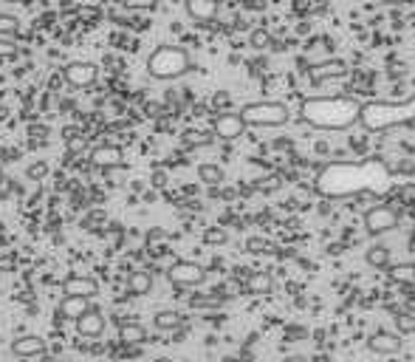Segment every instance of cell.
Instances as JSON below:
<instances>
[{
	"instance_id": "cell-7",
	"label": "cell",
	"mask_w": 415,
	"mask_h": 362,
	"mask_svg": "<svg viewBox=\"0 0 415 362\" xmlns=\"http://www.w3.org/2000/svg\"><path fill=\"white\" fill-rule=\"evenodd\" d=\"M167 277L178 289H192V286H200L206 280V269L200 263H195V261H175L167 269Z\"/></svg>"
},
{
	"instance_id": "cell-30",
	"label": "cell",
	"mask_w": 415,
	"mask_h": 362,
	"mask_svg": "<svg viewBox=\"0 0 415 362\" xmlns=\"http://www.w3.org/2000/svg\"><path fill=\"white\" fill-rule=\"evenodd\" d=\"M224 300L221 297H189V306L192 308H218Z\"/></svg>"
},
{
	"instance_id": "cell-34",
	"label": "cell",
	"mask_w": 415,
	"mask_h": 362,
	"mask_svg": "<svg viewBox=\"0 0 415 362\" xmlns=\"http://www.w3.org/2000/svg\"><path fill=\"white\" fill-rule=\"evenodd\" d=\"M88 147V139L85 136H74L71 142H68V153H82Z\"/></svg>"
},
{
	"instance_id": "cell-12",
	"label": "cell",
	"mask_w": 415,
	"mask_h": 362,
	"mask_svg": "<svg viewBox=\"0 0 415 362\" xmlns=\"http://www.w3.org/2000/svg\"><path fill=\"white\" fill-rule=\"evenodd\" d=\"M184 12L195 23H212L218 15V0H184Z\"/></svg>"
},
{
	"instance_id": "cell-19",
	"label": "cell",
	"mask_w": 415,
	"mask_h": 362,
	"mask_svg": "<svg viewBox=\"0 0 415 362\" xmlns=\"http://www.w3.org/2000/svg\"><path fill=\"white\" fill-rule=\"evenodd\" d=\"M119 339L127 342V345H136V342H144V339H147V331H144V325L136 323V320H122V323H119Z\"/></svg>"
},
{
	"instance_id": "cell-15",
	"label": "cell",
	"mask_w": 415,
	"mask_h": 362,
	"mask_svg": "<svg viewBox=\"0 0 415 362\" xmlns=\"http://www.w3.org/2000/svg\"><path fill=\"white\" fill-rule=\"evenodd\" d=\"M12 354L15 356H40V354H46V339L37 334H23V337L12 339Z\"/></svg>"
},
{
	"instance_id": "cell-10",
	"label": "cell",
	"mask_w": 415,
	"mask_h": 362,
	"mask_svg": "<svg viewBox=\"0 0 415 362\" xmlns=\"http://www.w3.org/2000/svg\"><path fill=\"white\" fill-rule=\"evenodd\" d=\"M74 323H77V334H79V337H88V339L102 337V334H105V328H108L105 314H102L96 306H91V308H88L82 317H77Z\"/></svg>"
},
{
	"instance_id": "cell-5",
	"label": "cell",
	"mask_w": 415,
	"mask_h": 362,
	"mask_svg": "<svg viewBox=\"0 0 415 362\" xmlns=\"http://www.w3.org/2000/svg\"><path fill=\"white\" fill-rule=\"evenodd\" d=\"M241 119L246 127H283L291 119V111L286 102H274V99H260V102H249L241 111Z\"/></svg>"
},
{
	"instance_id": "cell-20",
	"label": "cell",
	"mask_w": 415,
	"mask_h": 362,
	"mask_svg": "<svg viewBox=\"0 0 415 362\" xmlns=\"http://www.w3.org/2000/svg\"><path fill=\"white\" fill-rule=\"evenodd\" d=\"M387 277L398 286H415V263H392L387 266Z\"/></svg>"
},
{
	"instance_id": "cell-24",
	"label": "cell",
	"mask_w": 415,
	"mask_h": 362,
	"mask_svg": "<svg viewBox=\"0 0 415 362\" xmlns=\"http://www.w3.org/2000/svg\"><path fill=\"white\" fill-rule=\"evenodd\" d=\"M20 35V20L9 12H0V37H18Z\"/></svg>"
},
{
	"instance_id": "cell-17",
	"label": "cell",
	"mask_w": 415,
	"mask_h": 362,
	"mask_svg": "<svg viewBox=\"0 0 415 362\" xmlns=\"http://www.w3.org/2000/svg\"><path fill=\"white\" fill-rule=\"evenodd\" d=\"M153 292V275L144 269H136L127 275V294L130 297H147Z\"/></svg>"
},
{
	"instance_id": "cell-3",
	"label": "cell",
	"mask_w": 415,
	"mask_h": 362,
	"mask_svg": "<svg viewBox=\"0 0 415 362\" xmlns=\"http://www.w3.org/2000/svg\"><path fill=\"white\" fill-rule=\"evenodd\" d=\"M415 122V96L404 102H362L359 111V125L364 130H392L398 125H412Z\"/></svg>"
},
{
	"instance_id": "cell-8",
	"label": "cell",
	"mask_w": 415,
	"mask_h": 362,
	"mask_svg": "<svg viewBox=\"0 0 415 362\" xmlns=\"http://www.w3.org/2000/svg\"><path fill=\"white\" fill-rule=\"evenodd\" d=\"M63 80L74 88H88L96 82V65L94 63H85V60H71L65 68H63Z\"/></svg>"
},
{
	"instance_id": "cell-29",
	"label": "cell",
	"mask_w": 415,
	"mask_h": 362,
	"mask_svg": "<svg viewBox=\"0 0 415 362\" xmlns=\"http://www.w3.org/2000/svg\"><path fill=\"white\" fill-rule=\"evenodd\" d=\"M249 43H252V49L263 51V49H269V46H272V35H269L266 29H255V32L249 35Z\"/></svg>"
},
{
	"instance_id": "cell-4",
	"label": "cell",
	"mask_w": 415,
	"mask_h": 362,
	"mask_svg": "<svg viewBox=\"0 0 415 362\" xmlns=\"http://www.w3.org/2000/svg\"><path fill=\"white\" fill-rule=\"evenodd\" d=\"M144 68H147V74L153 80L172 82V80L184 77L192 68V60H189L186 49H181V46H158V49L150 51Z\"/></svg>"
},
{
	"instance_id": "cell-6",
	"label": "cell",
	"mask_w": 415,
	"mask_h": 362,
	"mask_svg": "<svg viewBox=\"0 0 415 362\" xmlns=\"http://www.w3.org/2000/svg\"><path fill=\"white\" fill-rule=\"evenodd\" d=\"M364 230L370 235H384L392 227H398V210L390 204H373L370 210H364Z\"/></svg>"
},
{
	"instance_id": "cell-39",
	"label": "cell",
	"mask_w": 415,
	"mask_h": 362,
	"mask_svg": "<svg viewBox=\"0 0 415 362\" xmlns=\"http://www.w3.org/2000/svg\"><path fill=\"white\" fill-rule=\"evenodd\" d=\"M153 362H175V359H170V356H158V359H153Z\"/></svg>"
},
{
	"instance_id": "cell-28",
	"label": "cell",
	"mask_w": 415,
	"mask_h": 362,
	"mask_svg": "<svg viewBox=\"0 0 415 362\" xmlns=\"http://www.w3.org/2000/svg\"><path fill=\"white\" fill-rule=\"evenodd\" d=\"M212 139H215V136H210V133L189 130V133L184 136V144H186V147H203V144H212Z\"/></svg>"
},
{
	"instance_id": "cell-23",
	"label": "cell",
	"mask_w": 415,
	"mask_h": 362,
	"mask_svg": "<svg viewBox=\"0 0 415 362\" xmlns=\"http://www.w3.org/2000/svg\"><path fill=\"white\" fill-rule=\"evenodd\" d=\"M181 323H184V317H181L178 311H172V308L155 311V317H153V325H155L158 331H175V328H181Z\"/></svg>"
},
{
	"instance_id": "cell-11",
	"label": "cell",
	"mask_w": 415,
	"mask_h": 362,
	"mask_svg": "<svg viewBox=\"0 0 415 362\" xmlns=\"http://www.w3.org/2000/svg\"><path fill=\"white\" fill-rule=\"evenodd\" d=\"M91 164L99 170H113L124 164V150L119 144H96L91 150Z\"/></svg>"
},
{
	"instance_id": "cell-33",
	"label": "cell",
	"mask_w": 415,
	"mask_h": 362,
	"mask_svg": "<svg viewBox=\"0 0 415 362\" xmlns=\"http://www.w3.org/2000/svg\"><path fill=\"white\" fill-rule=\"evenodd\" d=\"M124 9H144V12H153L155 9V0H122Z\"/></svg>"
},
{
	"instance_id": "cell-13",
	"label": "cell",
	"mask_w": 415,
	"mask_h": 362,
	"mask_svg": "<svg viewBox=\"0 0 415 362\" xmlns=\"http://www.w3.org/2000/svg\"><path fill=\"white\" fill-rule=\"evenodd\" d=\"M99 292V283L88 275H71L63 280V294H74V297H94Z\"/></svg>"
},
{
	"instance_id": "cell-1",
	"label": "cell",
	"mask_w": 415,
	"mask_h": 362,
	"mask_svg": "<svg viewBox=\"0 0 415 362\" xmlns=\"http://www.w3.org/2000/svg\"><path fill=\"white\" fill-rule=\"evenodd\" d=\"M392 187V173L381 158L367 161H333L319 170L317 193L325 199L381 196Z\"/></svg>"
},
{
	"instance_id": "cell-25",
	"label": "cell",
	"mask_w": 415,
	"mask_h": 362,
	"mask_svg": "<svg viewBox=\"0 0 415 362\" xmlns=\"http://www.w3.org/2000/svg\"><path fill=\"white\" fill-rule=\"evenodd\" d=\"M392 323H395L398 334H415V311H395Z\"/></svg>"
},
{
	"instance_id": "cell-9",
	"label": "cell",
	"mask_w": 415,
	"mask_h": 362,
	"mask_svg": "<svg viewBox=\"0 0 415 362\" xmlns=\"http://www.w3.org/2000/svg\"><path fill=\"white\" fill-rule=\"evenodd\" d=\"M243 130H246V125H243L241 113H232V111L218 113L215 122H212V133H215L218 139H224V142H235V139H241Z\"/></svg>"
},
{
	"instance_id": "cell-27",
	"label": "cell",
	"mask_w": 415,
	"mask_h": 362,
	"mask_svg": "<svg viewBox=\"0 0 415 362\" xmlns=\"http://www.w3.org/2000/svg\"><path fill=\"white\" fill-rule=\"evenodd\" d=\"M319 68H322V71H314V82H317V85L322 82L325 74H331V77H345V74H347V65H345V63H331V65H319Z\"/></svg>"
},
{
	"instance_id": "cell-31",
	"label": "cell",
	"mask_w": 415,
	"mask_h": 362,
	"mask_svg": "<svg viewBox=\"0 0 415 362\" xmlns=\"http://www.w3.org/2000/svg\"><path fill=\"white\" fill-rule=\"evenodd\" d=\"M26 175H29L32 181L49 175V161H34V164H29V167H26Z\"/></svg>"
},
{
	"instance_id": "cell-37",
	"label": "cell",
	"mask_w": 415,
	"mask_h": 362,
	"mask_svg": "<svg viewBox=\"0 0 415 362\" xmlns=\"http://www.w3.org/2000/svg\"><path fill=\"white\" fill-rule=\"evenodd\" d=\"M404 185L415 187V167H412V170H407V175H404Z\"/></svg>"
},
{
	"instance_id": "cell-32",
	"label": "cell",
	"mask_w": 415,
	"mask_h": 362,
	"mask_svg": "<svg viewBox=\"0 0 415 362\" xmlns=\"http://www.w3.org/2000/svg\"><path fill=\"white\" fill-rule=\"evenodd\" d=\"M18 57V46L9 37H0V60H15Z\"/></svg>"
},
{
	"instance_id": "cell-14",
	"label": "cell",
	"mask_w": 415,
	"mask_h": 362,
	"mask_svg": "<svg viewBox=\"0 0 415 362\" xmlns=\"http://www.w3.org/2000/svg\"><path fill=\"white\" fill-rule=\"evenodd\" d=\"M367 348H370L373 354L390 356V354H398V351H401V339H398V334H392V331H376V334H370Z\"/></svg>"
},
{
	"instance_id": "cell-18",
	"label": "cell",
	"mask_w": 415,
	"mask_h": 362,
	"mask_svg": "<svg viewBox=\"0 0 415 362\" xmlns=\"http://www.w3.org/2000/svg\"><path fill=\"white\" fill-rule=\"evenodd\" d=\"M272 289H274V277H272V272H252V275L246 277V292L255 294V297L272 294Z\"/></svg>"
},
{
	"instance_id": "cell-26",
	"label": "cell",
	"mask_w": 415,
	"mask_h": 362,
	"mask_svg": "<svg viewBox=\"0 0 415 362\" xmlns=\"http://www.w3.org/2000/svg\"><path fill=\"white\" fill-rule=\"evenodd\" d=\"M229 241V232L224 227H206L203 230V244H210V246H224Z\"/></svg>"
},
{
	"instance_id": "cell-21",
	"label": "cell",
	"mask_w": 415,
	"mask_h": 362,
	"mask_svg": "<svg viewBox=\"0 0 415 362\" xmlns=\"http://www.w3.org/2000/svg\"><path fill=\"white\" fill-rule=\"evenodd\" d=\"M198 178L203 181L206 187H221L226 181V173L218 164H198Z\"/></svg>"
},
{
	"instance_id": "cell-2",
	"label": "cell",
	"mask_w": 415,
	"mask_h": 362,
	"mask_svg": "<svg viewBox=\"0 0 415 362\" xmlns=\"http://www.w3.org/2000/svg\"><path fill=\"white\" fill-rule=\"evenodd\" d=\"M362 102L353 96H314L302 102V119L319 130H345L359 122Z\"/></svg>"
},
{
	"instance_id": "cell-36",
	"label": "cell",
	"mask_w": 415,
	"mask_h": 362,
	"mask_svg": "<svg viewBox=\"0 0 415 362\" xmlns=\"http://www.w3.org/2000/svg\"><path fill=\"white\" fill-rule=\"evenodd\" d=\"M215 105H218V108L229 105V94H224V91H221V94H215Z\"/></svg>"
},
{
	"instance_id": "cell-22",
	"label": "cell",
	"mask_w": 415,
	"mask_h": 362,
	"mask_svg": "<svg viewBox=\"0 0 415 362\" xmlns=\"http://www.w3.org/2000/svg\"><path fill=\"white\" fill-rule=\"evenodd\" d=\"M364 261H367V266H373V269H387V266H390V249H387L384 244H373V246H367Z\"/></svg>"
},
{
	"instance_id": "cell-35",
	"label": "cell",
	"mask_w": 415,
	"mask_h": 362,
	"mask_svg": "<svg viewBox=\"0 0 415 362\" xmlns=\"http://www.w3.org/2000/svg\"><path fill=\"white\" fill-rule=\"evenodd\" d=\"M246 249H249V252H266L269 244H266L263 238H249V241H246Z\"/></svg>"
},
{
	"instance_id": "cell-16",
	"label": "cell",
	"mask_w": 415,
	"mask_h": 362,
	"mask_svg": "<svg viewBox=\"0 0 415 362\" xmlns=\"http://www.w3.org/2000/svg\"><path fill=\"white\" fill-rule=\"evenodd\" d=\"M88 308H91V300H88V297L63 294V300H60V306H57V314L65 317V320H77V317H82Z\"/></svg>"
},
{
	"instance_id": "cell-38",
	"label": "cell",
	"mask_w": 415,
	"mask_h": 362,
	"mask_svg": "<svg viewBox=\"0 0 415 362\" xmlns=\"http://www.w3.org/2000/svg\"><path fill=\"white\" fill-rule=\"evenodd\" d=\"M286 362H308L305 356H300V354H294V356H286Z\"/></svg>"
}]
</instances>
